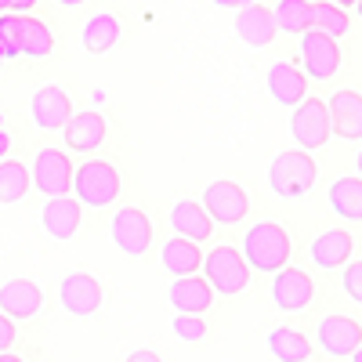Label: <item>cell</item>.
<instances>
[{
    "mask_svg": "<svg viewBox=\"0 0 362 362\" xmlns=\"http://www.w3.org/2000/svg\"><path fill=\"white\" fill-rule=\"evenodd\" d=\"M326 109H329V134H337L344 141H362V95L334 90Z\"/></svg>",
    "mask_w": 362,
    "mask_h": 362,
    "instance_id": "14",
    "label": "cell"
},
{
    "mask_svg": "<svg viewBox=\"0 0 362 362\" xmlns=\"http://www.w3.org/2000/svg\"><path fill=\"white\" fill-rule=\"evenodd\" d=\"M29 116H33V124L40 131H62L73 116V102L58 83H47L33 95V102H29Z\"/></svg>",
    "mask_w": 362,
    "mask_h": 362,
    "instance_id": "13",
    "label": "cell"
},
{
    "mask_svg": "<svg viewBox=\"0 0 362 362\" xmlns=\"http://www.w3.org/2000/svg\"><path fill=\"white\" fill-rule=\"evenodd\" d=\"M268 95L276 98L279 105H297V102H305L308 98V80H305V73H300L297 66H290V62H276L268 69Z\"/></svg>",
    "mask_w": 362,
    "mask_h": 362,
    "instance_id": "20",
    "label": "cell"
},
{
    "mask_svg": "<svg viewBox=\"0 0 362 362\" xmlns=\"http://www.w3.org/2000/svg\"><path fill=\"white\" fill-rule=\"evenodd\" d=\"M334 4H341V8H355V0H334Z\"/></svg>",
    "mask_w": 362,
    "mask_h": 362,
    "instance_id": "40",
    "label": "cell"
},
{
    "mask_svg": "<svg viewBox=\"0 0 362 362\" xmlns=\"http://www.w3.org/2000/svg\"><path fill=\"white\" fill-rule=\"evenodd\" d=\"M203 276L206 283L214 286L218 293L232 297V293H243L250 283V264L243 257V250L235 247H214L210 254H203Z\"/></svg>",
    "mask_w": 362,
    "mask_h": 362,
    "instance_id": "4",
    "label": "cell"
},
{
    "mask_svg": "<svg viewBox=\"0 0 362 362\" xmlns=\"http://www.w3.org/2000/svg\"><path fill=\"white\" fill-rule=\"evenodd\" d=\"M0 58H4V54H0Z\"/></svg>",
    "mask_w": 362,
    "mask_h": 362,
    "instance_id": "45",
    "label": "cell"
},
{
    "mask_svg": "<svg viewBox=\"0 0 362 362\" xmlns=\"http://www.w3.org/2000/svg\"><path fill=\"white\" fill-rule=\"evenodd\" d=\"M300 58H305V73L315 80H329L341 69V47L337 37L319 33V29H305L300 33Z\"/></svg>",
    "mask_w": 362,
    "mask_h": 362,
    "instance_id": "10",
    "label": "cell"
},
{
    "mask_svg": "<svg viewBox=\"0 0 362 362\" xmlns=\"http://www.w3.org/2000/svg\"><path fill=\"white\" fill-rule=\"evenodd\" d=\"M272 300L279 312H305L315 300V283L300 268H279L276 283H272Z\"/></svg>",
    "mask_w": 362,
    "mask_h": 362,
    "instance_id": "12",
    "label": "cell"
},
{
    "mask_svg": "<svg viewBox=\"0 0 362 362\" xmlns=\"http://www.w3.org/2000/svg\"><path fill=\"white\" fill-rule=\"evenodd\" d=\"M268 351L276 355L279 362H308L312 355V341L305 334H297V329H272L268 334Z\"/></svg>",
    "mask_w": 362,
    "mask_h": 362,
    "instance_id": "28",
    "label": "cell"
},
{
    "mask_svg": "<svg viewBox=\"0 0 362 362\" xmlns=\"http://www.w3.org/2000/svg\"><path fill=\"white\" fill-rule=\"evenodd\" d=\"M66 131V145L73 153H90V148H98L105 141V116L95 112V109H83V112H73L69 124L62 127Z\"/></svg>",
    "mask_w": 362,
    "mask_h": 362,
    "instance_id": "19",
    "label": "cell"
},
{
    "mask_svg": "<svg viewBox=\"0 0 362 362\" xmlns=\"http://www.w3.org/2000/svg\"><path fill=\"white\" fill-rule=\"evenodd\" d=\"M351 362H362V344L355 348V355H351Z\"/></svg>",
    "mask_w": 362,
    "mask_h": 362,
    "instance_id": "41",
    "label": "cell"
},
{
    "mask_svg": "<svg viewBox=\"0 0 362 362\" xmlns=\"http://www.w3.org/2000/svg\"><path fill=\"white\" fill-rule=\"evenodd\" d=\"M4 22H8L11 37H15L18 54H25V58H47V54H51L54 33L47 29V22L33 18L29 11H22V15H18V11H4Z\"/></svg>",
    "mask_w": 362,
    "mask_h": 362,
    "instance_id": "11",
    "label": "cell"
},
{
    "mask_svg": "<svg viewBox=\"0 0 362 362\" xmlns=\"http://www.w3.org/2000/svg\"><path fill=\"white\" fill-rule=\"evenodd\" d=\"M167 300L174 305V312H192V315H203L214 300V286L206 283V276H174L170 290H167Z\"/></svg>",
    "mask_w": 362,
    "mask_h": 362,
    "instance_id": "16",
    "label": "cell"
},
{
    "mask_svg": "<svg viewBox=\"0 0 362 362\" xmlns=\"http://www.w3.org/2000/svg\"><path fill=\"white\" fill-rule=\"evenodd\" d=\"M170 228H174L177 235L203 243V239H210V232H214V221H210V214L203 210V203L181 199V203H174V210H170Z\"/></svg>",
    "mask_w": 362,
    "mask_h": 362,
    "instance_id": "24",
    "label": "cell"
},
{
    "mask_svg": "<svg viewBox=\"0 0 362 362\" xmlns=\"http://www.w3.org/2000/svg\"><path fill=\"white\" fill-rule=\"evenodd\" d=\"M29 189H33V177L29 167H22L18 160H0V203H18Z\"/></svg>",
    "mask_w": 362,
    "mask_h": 362,
    "instance_id": "29",
    "label": "cell"
},
{
    "mask_svg": "<svg viewBox=\"0 0 362 362\" xmlns=\"http://www.w3.org/2000/svg\"><path fill=\"white\" fill-rule=\"evenodd\" d=\"M8 148H11V134H8V127H4V112H0V160L8 156Z\"/></svg>",
    "mask_w": 362,
    "mask_h": 362,
    "instance_id": "35",
    "label": "cell"
},
{
    "mask_svg": "<svg viewBox=\"0 0 362 362\" xmlns=\"http://www.w3.org/2000/svg\"><path fill=\"white\" fill-rule=\"evenodd\" d=\"M29 177H33V189L40 196H66L73 189V163L62 148H40Z\"/></svg>",
    "mask_w": 362,
    "mask_h": 362,
    "instance_id": "8",
    "label": "cell"
},
{
    "mask_svg": "<svg viewBox=\"0 0 362 362\" xmlns=\"http://www.w3.org/2000/svg\"><path fill=\"white\" fill-rule=\"evenodd\" d=\"M203 210L214 225H239L250 210V196L235 185V181H210L203 189Z\"/></svg>",
    "mask_w": 362,
    "mask_h": 362,
    "instance_id": "7",
    "label": "cell"
},
{
    "mask_svg": "<svg viewBox=\"0 0 362 362\" xmlns=\"http://www.w3.org/2000/svg\"><path fill=\"white\" fill-rule=\"evenodd\" d=\"M174 337L185 341V344H196V341L206 337V322H203L199 315H192V312H177V319H174Z\"/></svg>",
    "mask_w": 362,
    "mask_h": 362,
    "instance_id": "31",
    "label": "cell"
},
{
    "mask_svg": "<svg viewBox=\"0 0 362 362\" xmlns=\"http://www.w3.org/2000/svg\"><path fill=\"white\" fill-rule=\"evenodd\" d=\"M73 192L83 206H109L119 196V174L105 160H87L73 170Z\"/></svg>",
    "mask_w": 362,
    "mask_h": 362,
    "instance_id": "3",
    "label": "cell"
},
{
    "mask_svg": "<svg viewBox=\"0 0 362 362\" xmlns=\"http://www.w3.org/2000/svg\"><path fill=\"white\" fill-rule=\"evenodd\" d=\"M341 286H344V293L355 300V305H362V261H348L344 264Z\"/></svg>",
    "mask_w": 362,
    "mask_h": 362,
    "instance_id": "32",
    "label": "cell"
},
{
    "mask_svg": "<svg viewBox=\"0 0 362 362\" xmlns=\"http://www.w3.org/2000/svg\"><path fill=\"white\" fill-rule=\"evenodd\" d=\"M308 8H312V0H279L276 4V29H283V33H305L308 29Z\"/></svg>",
    "mask_w": 362,
    "mask_h": 362,
    "instance_id": "30",
    "label": "cell"
},
{
    "mask_svg": "<svg viewBox=\"0 0 362 362\" xmlns=\"http://www.w3.org/2000/svg\"><path fill=\"white\" fill-rule=\"evenodd\" d=\"M160 264L170 272V276H192V272L203 268V254H199V243L196 239H185V235H174L160 247Z\"/></svg>",
    "mask_w": 362,
    "mask_h": 362,
    "instance_id": "23",
    "label": "cell"
},
{
    "mask_svg": "<svg viewBox=\"0 0 362 362\" xmlns=\"http://www.w3.org/2000/svg\"><path fill=\"white\" fill-rule=\"evenodd\" d=\"M351 250H355V239L344 232V228H329V232H319L315 243H312V261L326 272L334 268H344L351 261Z\"/></svg>",
    "mask_w": 362,
    "mask_h": 362,
    "instance_id": "22",
    "label": "cell"
},
{
    "mask_svg": "<svg viewBox=\"0 0 362 362\" xmlns=\"http://www.w3.org/2000/svg\"><path fill=\"white\" fill-rule=\"evenodd\" d=\"M119 18L109 15V11H98V15H90L83 22V51L87 54H105L119 44Z\"/></svg>",
    "mask_w": 362,
    "mask_h": 362,
    "instance_id": "25",
    "label": "cell"
},
{
    "mask_svg": "<svg viewBox=\"0 0 362 362\" xmlns=\"http://www.w3.org/2000/svg\"><path fill=\"white\" fill-rule=\"evenodd\" d=\"M319 337V348L334 358H344V355H355V348L362 344V326L348 315H326L315 329Z\"/></svg>",
    "mask_w": 362,
    "mask_h": 362,
    "instance_id": "15",
    "label": "cell"
},
{
    "mask_svg": "<svg viewBox=\"0 0 362 362\" xmlns=\"http://www.w3.org/2000/svg\"><path fill=\"white\" fill-rule=\"evenodd\" d=\"M355 11H358V18H362V0H355Z\"/></svg>",
    "mask_w": 362,
    "mask_h": 362,
    "instance_id": "43",
    "label": "cell"
},
{
    "mask_svg": "<svg viewBox=\"0 0 362 362\" xmlns=\"http://www.w3.org/2000/svg\"><path fill=\"white\" fill-rule=\"evenodd\" d=\"M243 257L254 272H268L276 276L279 268H286L290 261V235L279 221H257L247 235H243Z\"/></svg>",
    "mask_w": 362,
    "mask_h": 362,
    "instance_id": "1",
    "label": "cell"
},
{
    "mask_svg": "<svg viewBox=\"0 0 362 362\" xmlns=\"http://www.w3.org/2000/svg\"><path fill=\"white\" fill-rule=\"evenodd\" d=\"M33 8H37V0H8V11H18V15L33 11Z\"/></svg>",
    "mask_w": 362,
    "mask_h": 362,
    "instance_id": "36",
    "label": "cell"
},
{
    "mask_svg": "<svg viewBox=\"0 0 362 362\" xmlns=\"http://www.w3.org/2000/svg\"><path fill=\"white\" fill-rule=\"evenodd\" d=\"M0 362H22L18 355H11V351H0Z\"/></svg>",
    "mask_w": 362,
    "mask_h": 362,
    "instance_id": "38",
    "label": "cell"
},
{
    "mask_svg": "<svg viewBox=\"0 0 362 362\" xmlns=\"http://www.w3.org/2000/svg\"><path fill=\"white\" fill-rule=\"evenodd\" d=\"M58 4H62V8H80L83 0H58Z\"/></svg>",
    "mask_w": 362,
    "mask_h": 362,
    "instance_id": "39",
    "label": "cell"
},
{
    "mask_svg": "<svg viewBox=\"0 0 362 362\" xmlns=\"http://www.w3.org/2000/svg\"><path fill=\"white\" fill-rule=\"evenodd\" d=\"M80 210H83V203L73 199L69 192L51 196L44 203V232H51L54 239H73L76 228H80Z\"/></svg>",
    "mask_w": 362,
    "mask_h": 362,
    "instance_id": "21",
    "label": "cell"
},
{
    "mask_svg": "<svg viewBox=\"0 0 362 362\" xmlns=\"http://www.w3.org/2000/svg\"><path fill=\"white\" fill-rule=\"evenodd\" d=\"M235 33L247 47H268L276 40V15L264 4H247L235 15Z\"/></svg>",
    "mask_w": 362,
    "mask_h": 362,
    "instance_id": "18",
    "label": "cell"
},
{
    "mask_svg": "<svg viewBox=\"0 0 362 362\" xmlns=\"http://www.w3.org/2000/svg\"><path fill=\"white\" fill-rule=\"evenodd\" d=\"M329 206L348 221H362V177H337L329 185Z\"/></svg>",
    "mask_w": 362,
    "mask_h": 362,
    "instance_id": "27",
    "label": "cell"
},
{
    "mask_svg": "<svg viewBox=\"0 0 362 362\" xmlns=\"http://www.w3.org/2000/svg\"><path fill=\"white\" fill-rule=\"evenodd\" d=\"M8 11V0H0V15H4Z\"/></svg>",
    "mask_w": 362,
    "mask_h": 362,
    "instance_id": "44",
    "label": "cell"
},
{
    "mask_svg": "<svg viewBox=\"0 0 362 362\" xmlns=\"http://www.w3.org/2000/svg\"><path fill=\"white\" fill-rule=\"evenodd\" d=\"M308 29H319V33H329V37H344L351 33V15L348 8L334 4V0H315L308 8Z\"/></svg>",
    "mask_w": 362,
    "mask_h": 362,
    "instance_id": "26",
    "label": "cell"
},
{
    "mask_svg": "<svg viewBox=\"0 0 362 362\" xmlns=\"http://www.w3.org/2000/svg\"><path fill=\"white\" fill-rule=\"evenodd\" d=\"M214 4H218V8H235V11H239V8L254 4V0H214Z\"/></svg>",
    "mask_w": 362,
    "mask_h": 362,
    "instance_id": "37",
    "label": "cell"
},
{
    "mask_svg": "<svg viewBox=\"0 0 362 362\" xmlns=\"http://www.w3.org/2000/svg\"><path fill=\"white\" fill-rule=\"evenodd\" d=\"M58 300H62V308L73 315V319H90L98 308H102V283L95 276H87V272H69V276H62V283H58Z\"/></svg>",
    "mask_w": 362,
    "mask_h": 362,
    "instance_id": "9",
    "label": "cell"
},
{
    "mask_svg": "<svg viewBox=\"0 0 362 362\" xmlns=\"http://www.w3.org/2000/svg\"><path fill=\"white\" fill-rule=\"evenodd\" d=\"M355 167H358V174H362V148H358V160H355Z\"/></svg>",
    "mask_w": 362,
    "mask_h": 362,
    "instance_id": "42",
    "label": "cell"
},
{
    "mask_svg": "<svg viewBox=\"0 0 362 362\" xmlns=\"http://www.w3.org/2000/svg\"><path fill=\"white\" fill-rule=\"evenodd\" d=\"M127 362H163V358H160L153 348H138V351H131V355H127Z\"/></svg>",
    "mask_w": 362,
    "mask_h": 362,
    "instance_id": "34",
    "label": "cell"
},
{
    "mask_svg": "<svg viewBox=\"0 0 362 362\" xmlns=\"http://www.w3.org/2000/svg\"><path fill=\"white\" fill-rule=\"evenodd\" d=\"M112 243L124 250L127 257H141L148 247H153V221L141 206H119L112 214Z\"/></svg>",
    "mask_w": 362,
    "mask_h": 362,
    "instance_id": "6",
    "label": "cell"
},
{
    "mask_svg": "<svg viewBox=\"0 0 362 362\" xmlns=\"http://www.w3.org/2000/svg\"><path fill=\"white\" fill-rule=\"evenodd\" d=\"M44 308V290L33 279H8L0 286V312L11 319H33Z\"/></svg>",
    "mask_w": 362,
    "mask_h": 362,
    "instance_id": "17",
    "label": "cell"
},
{
    "mask_svg": "<svg viewBox=\"0 0 362 362\" xmlns=\"http://www.w3.org/2000/svg\"><path fill=\"white\" fill-rule=\"evenodd\" d=\"M290 134L300 148H322L329 141V109L322 98H305L290 112Z\"/></svg>",
    "mask_w": 362,
    "mask_h": 362,
    "instance_id": "5",
    "label": "cell"
},
{
    "mask_svg": "<svg viewBox=\"0 0 362 362\" xmlns=\"http://www.w3.org/2000/svg\"><path fill=\"white\" fill-rule=\"evenodd\" d=\"M15 344V319L0 312V351H8Z\"/></svg>",
    "mask_w": 362,
    "mask_h": 362,
    "instance_id": "33",
    "label": "cell"
},
{
    "mask_svg": "<svg viewBox=\"0 0 362 362\" xmlns=\"http://www.w3.org/2000/svg\"><path fill=\"white\" fill-rule=\"evenodd\" d=\"M315 181H319V167L308 156V148H286L268 167V185L283 199H297V196L312 192Z\"/></svg>",
    "mask_w": 362,
    "mask_h": 362,
    "instance_id": "2",
    "label": "cell"
}]
</instances>
